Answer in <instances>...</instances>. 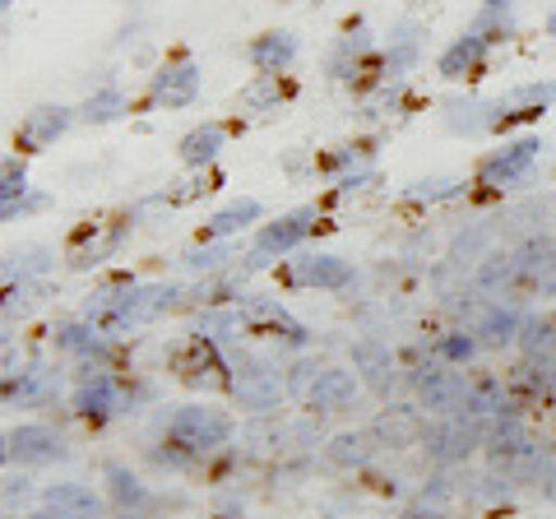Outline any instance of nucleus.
<instances>
[{"instance_id": "nucleus-48", "label": "nucleus", "mask_w": 556, "mask_h": 519, "mask_svg": "<svg viewBox=\"0 0 556 519\" xmlns=\"http://www.w3.org/2000/svg\"><path fill=\"white\" fill-rule=\"evenodd\" d=\"M404 519H445V515H441V510H431V506H413Z\"/></svg>"}, {"instance_id": "nucleus-2", "label": "nucleus", "mask_w": 556, "mask_h": 519, "mask_svg": "<svg viewBox=\"0 0 556 519\" xmlns=\"http://www.w3.org/2000/svg\"><path fill=\"white\" fill-rule=\"evenodd\" d=\"M172 441L186 445L190 455H214V450H223L232 441V418L223 408H208V404H186L172 413Z\"/></svg>"}, {"instance_id": "nucleus-22", "label": "nucleus", "mask_w": 556, "mask_h": 519, "mask_svg": "<svg viewBox=\"0 0 556 519\" xmlns=\"http://www.w3.org/2000/svg\"><path fill=\"white\" fill-rule=\"evenodd\" d=\"M371 455H376L371 431H339V436L325 445V459L334 464V469H362V464H371Z\"/></svg>"}, {"instance_id": "nucleus-32", "label": "nucleus", "mask_w": 556, "mask_h": 519, "mask_svg": "<svg viewBox=\"0 0 556 519\" xmlns=\"http://www.w3.org/2000/svg\"><path fill=\"white\" fill-rule=\"evenodd\" d=\"M126 232H130V223H116V228H108L102 237H93V241H84V246L70 255V269H89V265H102L121 241H126Z\"/></svg>"}, {"instance_id": "nucleus-41", "label": "nucleus", "mask_w": 556, "mask_h": 519, "mask_svg": "<svg viewBox=\"0 0 556 519\" xmlns=\"http://www.w3.org/2000/svg\"><path fill=\"white\" fill-rule=\"evenodd\" d=\"M283 98V89H278V75H260L247 93H241V107L255 112V107H269V102Z\"/></svg>"}, {"instance_id": "nucleus-35", "label": "nucleus", "mask_w": 556, "mask_h": 519, "mask_svg": "<svg viewBox=\"0 0 556 519\" xmlns=\"http://www.w3.org/2000/svg\"><path fill=\"white\" fill-rule=\"evenodd\" d=\"M108 492H112V501L116 506H139L144 501V482H139L130 469H121V464H108Z\"/></svg>"}, {"instance_id": "nucleus-39", "label": "nucleus", "mask_w": 556, "mask_h": 519, "mask_svg": "<svg viewBox=\"0 0 556 519\" xmlns=\"http://www.w3.org/2000/svg\"><path fill=\"white\" fill-rule=\"evenodd\" d=\"M51 265V255L42 251V246H24V251H10V265H5V279L14 283V274H33V269H47Z\"/></svg>"}, {"instance_id": "nucleus-9", "label": "nucleus", "mask_w": 556, "mask_h": 519, "mask_svg": "<svg viewBox=\"0 0 556 519\" xmlns=\"http://www.w3.org/2000/svg\"><path fill=\"white\" fill-rule=\"evenodd\" d=\"M538 153H543V140H519L510 149H501L492 159H482L478 181L482 186H519L529 177V167L538 163Z\"/></svg>"}, {"instance_id": "nucleus-23", "label": "nucleus", "mask_w": 556, "mask_h": 519, "mask_svg": "<svg viewBox=\"0 0 556 519\" xmlns=\"http://www.w3.org/2000/svg\"><path fill=\"white\" fill-rule=\"evenodd\" d=\"M42 496H47V506H61L75 519H102V501L93 496V488H84V482H51Z\"/></svg>"}, {"instance_id": "nucleus-27", "label": "nucleus", "mask_w": 556, "mask_h": 519, "mask_svg": "<svg viewBox=\"0 0 556 519\" xmlns=\"http://www.w3.org/2000/svg\"><path fill=\"white\" fill-rule=\"evenodd\" d=\"M367 47H371L367 24L348 28L343 38L334 42V51H329V75H334V79H348V75H353V65H357V56H367Z\"/></svg>"}, {"instance_id": "nucleus-10", "label": "nucleus", "mask_w": 556, "mask_h": 519, "mask_svg": "<svg viewBox=\"0 0 556 519\" xmlns=\"http://www.w3.org/2000/svg\"><path fill=\"white\" fill-rule=\"evenodd\" d=\"M311 218H316V210H292V214H283L278 223H269V228L260 232V241H255L247 269L269 265V255H278V251H292V246H298V241L311 232Z\"/></svg>"}, {"instance_id": "nucleus-5", "label": "nucleus", "mask_w": 556, "mask_h": 519, "mask_svg": "<svg viewBox=\"0 0 556 519\" xmlns=\"http://www.w3.org/2000/svg\"><path fill=\"white\" fill-rule=\"evenodd\" d=\"M241 320H247V334L283 339L288 349H302V343H306V330H302V325L292 320L278 302H269V298H247V302H241Z\"/></svg>"}, {"instance_id": "nucleus-20", "label": "nucleus", "mask_w": 556, "mask_h": 519, "mask_svg": "<svg viewBox=\"0 0 556 519\" xmlns=\"http://www.w3.org/2000/svg\"><path fill=\"white\" fill-rule=\"evenodd\" d=\"M473 334L482 349H506V343L519 339V311L515 306H486L473 320Z\"/></svg>"}, {"instance_id": "nucleus-38", "label": "nucleus", "mask_w": 556, "mask_h": 519, "mask_svg": "<svg viewBox=\"0 0 556 519\" xmlns=\"http://www.w3.org/2000/svg\"><path fill=\"white\" fill-rule=\"evenodd\" d=\"M552 339H556V325L547 316H525V320H519V349H525L529 357L543 353Z\"/></svg>"}, {"instance_id": "nucleus-26", "label": "nucleus", "mask_w": 556, "mask_h": 519, "mask_svg": "<svg viewBox=\"0 0 556 519\" xmlns=\"http://www.w3.org/2000/svg\"><path fill=\"white\" fill-rule=\"evenodd\" d=\"M422 28L417 24H399L394 38H390V56H386V79H404L413 65H417V51H422Z\"/></svg>"}, {"instance_id": "nucleus-24", "label": "nucleus", "mask_w": 556, "mask_h": 519, "mask_svg": "<svg viewBox=\"0 0 556 519\" xmlns=\"http://www.w3.org/2000/svg\"><path fill=\"white\" fill-rule=\"evenodd\" d=\"M486 47H492V42L478 38V33H464V38L441 56V79H464L468 71H478L482 56H486Z\"/></svg>"}, {"instance_id": "nucleus-15", "label": "nucleus", "mask_w": 556, "mask_h": 519, "mask_svg": "<svg viewBox=\"0 0 556 519\" xmlns=\"http://www.w3.org/2000/svg\"><path fill=\"white\" fill-rule=\"evenodd\" d=\"M371 436L386 450H404L422 436V418H417L413 404H390V408H380V418L371 422Z\"/></svg>"}, {"instance_id": "nucleus-13", "label": "nucleus", "mask_w": 556, "mask_h": 519, "mask_svg": "<svg viewBox=\"0 0 556 519\" xmlns=\"http://www.w3.org/2000/svg\"><path fill=\"white\" fill-rule=\"evenodd\" d=\"M70 107H33L28 112V121L20 126V135H14V149L20 153H38V149H47L51 140H61V135L70 130Z\"/></svg>"}, {"instance_id": "nucleus-19", "label": "nucleus", "mask_w": 556, "mask_h": 519, "mask_svg": "<svg viewBox=\"0 0 556 519\" xmlns=\"http://www.w3.org/2000/svg\"><path fill=\"white\" fill-rule=\"evenodd\" d=\"M353 367H357L362 380H367V385H376L380 394L394 385V357H390L386 343H376V339L353 343Z\"/></svg>"}, {"instance_id": "nucleus-31", "label": "nucleus", "mask_w": 556, "mask_h": 519, "mask_svg": "<svg viewBox=\"0 0 556 519\" xmlns=\"http://www.w3.org/2000/svg\"><path fill=\"white\" fill-rule=\"evenodd\" d=\"M56 349L75 353V357H102V353H108V339H102L98 325H61V330H56Z\"/></svg>"}, {"instance_id": "nucleus-16", "label": "nucleus", "mask_w": 556, "mask_h": 519, "mask_svg": "<svg viewBox=\"0 0 556 519\" xmlns=\"http://www.w3.org/2000/svg\"><path fill=\"white\" fill-rule=\"evenodd\" d=\"M515 269H519V283H547L556 274V237H547V232L529 237L525 246L515 251Z\"/></svg>"}, {"instance_id": "nucleus-11", "label": "nucleus", "mask_w": 556, "mask_h": 519, "mask_svg": "<svg viewBox=\"0 0 556 519\" xmlns=\"http://www.w3.org/2000/svg\"><path fill=\"white\" fill-rule=\"evenodd\" d=\"M70 450H65V441L56 436L51 427H14L10 436H5V459L14 464H56V459H65Z\"/></svg>"}, {"instance_id": "nucleus-25", "label": "nucleus", "mask_w": 556, "mask_h": 519, "mask_svg": "<svg viewBox=\"0 0 556 519\" xmlns=\"http://www.w3.org/2000/svg\"><path fill=\"white\" fill-rule=\"evenodd\" d=\"M525 445H529V436H525V422L510 418V413H501V418L492 422V431H486V455H492L496 464H510V459H515Z\"/></svg>"}, {"instance_id": "nucleus-14", "label": "nucleus", "mask_w": 556, "mask_h": 519, "mask_svg": "<svg viewBox=\"0 0 556 519\" xmlns=\"http://www.w3.org/2000/svg\"><path fill=\"white\" fill-rule=\"evenodd\" d=\"M353 400H357V371H343V367H325L316 376V385L306 390V404L320 408V413L353 408Z\"/></svg>"}, {"instance_id": "nucleus-34", "label": "nucleus", "mask_w": 556, "mask_h": 519, "mask_svg": "<svg viewBox=\"0 0 556 519\" xmlns=\"http://www.w3.org/2000/svg\"><path fill=\"white\" fill-rule=\"evenodd\" d=\"M468 33H478V38H486V42L510 38V33H515V20H510V0H486L482 14L473 20V28H468Z\"/></svg>"}, {"instance_id": "nucleus-46", "label": "nucleus", "mask_w": 556, "mask_h": 519, "mask_svg": "<svg viewBox=\"0 0 556 519\" xmlns=\"http://www.w3.org/2000/svg\"><path fill=\"white\" fill-rule=\"evenodd\" d=\"M311 371H320V367H311V362H302V367H292V380H288V390H298V394H306L316 380H311Z\"/></svg>"}, {"instance_id": "nucleus-45", "label": "nucleus", "mask_w": 556, "mask_h": 519, "mask_svg": "<svg viewBox=\"0 0 556 519\" xmlns=\"http://www.w3.org/2000/svg\"><path fill=\"white\" fill-rule=\"evenodd\" d=\"M223 260H228V251H223V246H204V251H190L186 265H190V269H218Z\"/></svg>"}, {"instance_id": "nucleus-40", "label": "nucleus", "mask_w": 556, "mask_h": 519, "mask_svg": "<svg viewBox=\"0 0 556 519\" xmlns=\"http://www.w3.org/2000/svg\"><path fill=\"white\" fill-rule=\"evenodd\" d=\"M478 334H464V330H450L445 339H441V357L445 362H473L478 357Z\"/></svg>"}, {"instance_id": "nucleus-18", "label": "nucleus", "mask_w": 556, "mask_h": 519, "mask_svg": "<svg viewBox=\"0 0 556 519\" xmlns=\"http://www.w3.org/2000/svg\"><path fill=\"white\" fill-rule=\"evenodd\" d=\"M56 385H61V376L51 367H28V371H20V380L5 376V404L10 408L14 404H42L56 394Z\"/></svg>"}, {"instance_id": "nucleus-7", "label": "nucleus", "mask_w": 556, "mask_h": 519, "mask_svg": "<svg viewBox=\"0 0 556 519\" xmlns=\"http://www.w3.org/2000/svg\"><path fill=\"white\" fill-rule=\"evenodd\" d=\"M283 279L292 288H329V292H339L353 283V265L339 255H298V260H288L283 265Z\"/></svg>"}, {"instance_id": "nucleus-52", "label": "nucleus", "mask_w": 556, "mask_h": 519, "mask_svg": "<svg viewBox=\"0 0 556 519\" xmlns=\"http://www.w3.org/2000/svg\"><path fill=\"white\" fill-rule=\"evenodd\" d=\"M5 5H10V0H5Z\"/></svg>"}, {"instance_id": "nucleus-49", "label": "nucleus", "mask_w": 556, "mask_h": 519, "mask_svg": "<svg viewBox=\"0 0 556 519\" xmlns=\"http://www.w3.org/2000/svg\"><path fill=\"white\" fill-rule=\"evenodd\" d=\"M33 519H75V515H70V510H61V506H47V510H38Z\"/></svg>"}, {"instance_id": "nucleus-6", "label": "nucleus", "mask_w": 556, "mask_h": 519, "mask_svg": "<svg viewBox=\"0 0 556 519\" xmlns=\"http://www.w3.org/2000/svg\"><path fill=\"white\" fill-rule=\"evenodd\" d=\"M195 93H200V65L186 61V56L167 61L163 71L153 75V84H149V102H153V107H190Z\"/></svg>"}, {"instance_id": "nucleus-47", "label": "nucleus", "mask_w": 556, "mask_h": 519, "mask_svg": "<svg viewBox=\"0 0 556 519\" xmlns=\"http://www.w3.org/2000/svg\"><path fill=\"white\" fill-rule=\"evenodd\" d=\"M5 496L10 501H28L33 496V482L28 478H5Z\"/></svg>"}, {"instance_id": "nucleus-44", "label": "nucleus", "mask_w": 556, "mask_h": 519, "mask_svg": "<svg viewBox=\"0 0 556 519\" xmlns=\"http://www.w3.org/2000/svg\"><path fill=\"white\" fill-rule=\"evenodd\" d=\"M24 190H28V172H24V163L5 159V186H0V200H5V210L24 200Z\"/></svg>"}, {"instance_id": "nucleus-1", "label": "nucleus", "mask_w": 556, "mask_h": 519, "mask_svg": "<svg viewBox=\"0 0 556 519\" xmlns=\"http://www.w3.org/2000/svg\"><path fill=\"white\" fill-rule=\"evenodd\" d=\"M167 362H172V371H177L181 385H190V390H232L228 362H223V353L214 349V339L208 334L181 339L177 349L167 353Z\"/></svg>"}, {"instance_id": "nucleus-8", "label": "nucleus", "mask_w": 556, "mask_h": 519, "mask_svg": "<svg viewBox=\"0 0 556 519\" xmlns=\"http://www.w3.org/2000/svg\"><path fill=\"white\" fill-rule=\"evenodd\" d=\"M417 394H422V408L445 418V413H464L468 404V385L459 371H441V367H422V376H413Z\"/></svg>"}, {"instance_id": "nucleus-3", "label": "nucleus", "mask_w": 556, "mask_h": 519, "mask_svg": "<svg viewBox=\"0 0 556 519\" xmlns=\"http://www.w3.org/2000/svg\"><path fill=\"white\" fill-rule=\"evenodd\" d=\"M232 400L255 413V418H269L283 400V380H278V367L269 357H237L232 367Z\"/></svg>"}, {"instance_id": "nucleus-21", "label": "nucleus", "mask_w": 556, "mask_h": 519, "mask_svg": "<svg viewBox=\"0 0 556 519\" xmlns=\"http://www.w3.org/2000/svg\"><path fill=\"white\" fill-rule=\"evenodd\" d=\"M506 408H510V404H506V385H501V376H478L473 385H468V404H464L468 418L496 422Z\"/></svg>"}, {"instance_id": "nucleus-42", "label": "nucleus", "mask_w": 556, "mask_h": 519, "mask_svg": "<svg viewBox=\"0 0 556 519\" xmlns=\"http://www.w3.org/2000/svg\"><path fill=\"white\" fill-rule=\"evenodd\" d=\"M399 93H404V84H399V79H386V84L376 89V98H367V107H362V116H367V121L390 116V107L399 102Z\"/></svg>"}, {"instance_id": "nucleus-30", "label": "nucleus", "mask_w": 556, "mask_h": 519, "mask_svg": "<svg viewBox=\"0 0 556 519\" xmlns=\"http://www.w3.org/2000/svg\"><path fill=\"white\" fill-rule=\"evenodd\" d=\"M496 102H450L445 107V126L450 130H464V135H478V130H496Z\"/></svg>"}, {"instance_id": "nucleus-33", "label": "nucleus", "mask_w": 556, "mask_h": 519, "mask_svg": "<svg viewBox=\"0 0 556 519\" xmlns=\"http://www.w3.org/2000/svg\"><path fill=\"white\" fill-rule=\"evenodd\" d=\"M260 218V204L255 200H237V204H228V210H218L214 218H208V228H204V237H232V232H241L247 223H255Z\"/></svg>"}, {"instance_id": "nucleus-37", "label": "nucleus", "mask_w": 556, "mask_h": 519, "mask_svg": "<svg viewBox=\"0 0 556 519\" xmlns=\"http://www.w3.org/2000/svg\"><path fill=\"white\" fill-rule=\"evenodd\" d=\"M121 107H126V98H121L116 89H102V93H93L89 102H84L79 116L89 121V126H108V121H116V116H121Z\"/></svg>"}, {"instance_id": "nucleus-17", "label": "nucleus", "mask_w": 556, "mask_h": 519, "mask_svg": "<svg viewBox=\"0 0 556 519\" xmlns=\"http://www.w3.org/2000/svg\"><path fill=\"white\" fill-rule=\"evenodd\" d=\"M251 61H255V71H265V75L288 71V65L298 61V33L278 28V33H265V38H255V42H251Z\"/></svg>"}, {"instance_id": "nucleus-28", "label": "nucleus", "mask_w": 556, "mask_h": 519, "mask_svg": "<svg viewBox=\"0 0 556 519\" xmlns=\"http://www.w3.org/2000/svg\"><path fill=\"white\" fill-rule=\"evenodd\" d=\"M223 140H228V130H223V126H200V130H190L186 140H181V163H186V167H208V163L218 159Z\"/></svg>"}, {"instance_id": "nucleus-36", "label": "nucleus", "mask_w": 556, "mask_h": 519, "mask_svg": "<svg viewBox=\"0 0 556 519\" xmlns=\"http://www.w3.org/2000/svg\"><path fill=\"white\" fill-rule=\"evenodd\" d=\"M38 302H47V283H28V279H20V288H5V320H14V316H28Z\"/></svg>"}, {"instance_id": "nucleus-43", "label": "nucleus", "mask_w": 556, "mask_h": 519, "mask_svg": "<svg viewBox=\"0 0 556 519\" xmlns=\"http://www.w3.org/2000/svg\"><path fill=\"white\" fill-rule=\"evenodd\" d=\"M459 181H450V177H431V181H417L408 190V200H455L459 195Z\"/></svg>"}, {"instance_id": "nucleus-4", "label": "nucleus", "mask_w": 556, "mask_h": 519, "mask_svg": "<svg viewBox=\"0 0 556 519\" xmlns=\"http://www.w3.org/2000/svg\"><path fill=\"white\" fill-rule=\"evenodd\" d=\"M478 436H482V422L468 418V413H445V418L422 427V445L437 464H459L478 445Z\"/></svg>"}, {"instance_id": "nucleus-29", "label": "nucleus", "mask_w": 556, "mask_h": 519, "mask_svg": "<svg viewBox=\"0 0 556 519\" xmlns=\"http://www.w3.org/2000/svg\"><path fill=\"white\" fill-rule=\"evenodd\" d=\"M519 279V269H515V251H486L478 260V274H473V283L478 292H501L506 283Z\"/></svg>"}, {"instance_id": "nucleus-12", "label": "nucleus", "mask_w": 556, "mask_h": 519, "mask_svg": "<svg viewBox=\"0 0 556 519\" xmlns=\"http://www.w3.org/2000/svg\"><path fill=\"white\" fill-rule=\"evenodd\" d=\"M75 408H79V418L108 422L112 413H121L116 380H112L108 371H84V376H79V385H75Z\"/></svg>"}, {"instance_id": "nucleus-51", "label": "nucleus", "mask_w": 556, "mask_h": 519, "mask_svg": "<svg viewBox=\"0 0 556 519\" xmlns=\"http://www.w3.org/2000/svg\"><path fill=\"white\" fill-rule=\"evenodd\" d=\"M552 325H556V316H552Z\"/></svg>"}, {"instance_id": "nucleus-50", "label": "nucleus", "mask_w": 556, "mask_h": 519, "mask_svg": "<svg viewBox=\"0 0 556 519\" xmlns=\"http://www.w3.org/2000/svg\"><path fill=\"white\" fill-rule=\"evenodd\" d=\"M547 33H552V38H556V14H552V20H547Z\"/></svg>"}]
</instances>
